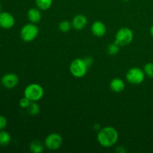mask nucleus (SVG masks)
Segmentation results:
<instances>
[{"instance_id":"f257e3e1","label":"nucleus","mask_w":153,"mask_h":153,"mask_svg":"<svg viewBox=\"0 0 153 153\" xmlns=\"http://www.w3.org/2000/svg\"><path fill=\"white\" fill-rule=\"evenodd\" d=\"M119 139L117 130L112 126H106L99 130L97 134V141L105 148H109L114 146Z\"/></svg>"},{"instance_id":"f03ea898","label":"nucleus","mask_w":153,"mask_h":153,"mask_svg":"<svg viewBox=\"0 0 153 153\" xmlns=\"http://www.w3.org/2000/svg\"><path fill=\"white\" fill-rule=\"evenodd\" d=\"M44 95V90L39 84L31 83L27 85L24 90V97L31 102H37L41 100Z\"/></svg>"},{"instance_id":"7ed1b4c3","label":"nucleus","mask_w":153,"mask_h":153,"mask_svg":"<svg viewBox=\"0 0 153 153\" xmlns=\"http://www.w3.org/2000/svg\"><path fill=\"white\" fill-rule=\"evenodd\" d=\"M134 38V33L131 28L128 27L121 28L117 31L114 41L120 46H126L132 42Z\"/></svg>"},{"instance_id":"20e7f679","label":"nucleus","mask_w":153,"mask_h":153,"mask_svg":"<svg viewBox=\"0 0 153 153\" xmlns=\"http://www.w3.org/2000/svg\"><path fill=\"white\" fill-rule=\"evenodd\" d=\"M39 34L38 27L35 25V23L25 24L22 27L20 30V37L23 41L29 43L33 41L37 38Z\"/></svg>"},{"instance_id":"39448f33","label":"nucleus","mask_w":153,"mask_h":153,"mask_svg":"<svg viewBox=\"0 0 153 153\" xmlns=\"http://www.w3.org/2000/svg\"><path fill=\"white\" fill-rule=\"evenodd\" d=\"M88 67L85 64L84 59L76 58L73 60L70 65V71L74 77L77 79L84 77L88 72Z\"/></svg>"},{"instance_id":"423d86ee","label":"nucleus","mask_w":153,"mask_h":153,"mask_svg":"<svg viewBox=\"0 0 153 153\" xmlns=\"http://www.w3.org/2000/svg\"><path fill=\"white\" fill-rule=\"evenodd\" d=\"M145 73L143 70L139 67H132L127 71L126 78L128 83L132 85H140L145 79Z\"/></svg>"},{"instance_id":"0eeeda50","label":"nucleus","mask_w":153,"mask_h":153,"mask_svg":"<svg viewBox=\"0 0 153 153\" xmlns=\"http://www.w3.org/2000/svg\"><path fill=\"white\" fill-rule=\"evenodd\" d=\"M63 138L58 133H51L45 138V146L49 150H57L61 146Z\"/></svg>"},{"instance_id":"6e6552de","label":"nucleus","mask_w":153,"mask_h":153,"mask_svg":"<svg viewBox=\"0 0 153 153\" xmlns=\"http://www.w3.org/2000/svg\"><path fill=\"white\" fill-rule=\"evenodd\" d=\"M15 25V18L10 13L7 11L0 12V28L10 29Z\"/></svg>"},{"instance_id":"1a4fd4ad","label":"nucleus","mask_w":153,"mask_h":153,"mask_svg":"<svg viewBox=\"0 0 153 153\" xmlns=\"http://www.w3.org/2000/svg\"><path fill=\"white\" fill-rule=\"evenodd\" d=\"M1 83L7 89H13L19 83V77L15 73H6L1 77Z\"/></svg>"},{"instance_id":"9d476101","label":"nucleus","mask_w":153,"mask_h":153,"mask_svg":"<svg viewBox=\"0 0 153 153\" xmlns=\"http://www.w3.org/2000/svg\"><path fill=\"white\" fill-rule=\"evenodd\" d=\"M72 26L74 29L80 31L84 29L88 24V19L83 14H78L72 20Z\"/></svg>"},{"instance_id":"9b49d317","label":"nucleus","mask_w":153,"mask_h":153,"mask_svg":"<svg viewBox=\"0 0 153 153\" xmlns=\"http://www.w3.org/2000/svg\"><path fill=\"white\" fill-rule=\"evenodd\" d=\"M91 31L94 35L97 37H103L106 34V25L101 21H96L91 25Z\"/></svg>"},{"instance_id":"f8f14e48","label":"nucleus","mask_w":153,"mask_h":153,"mask_svg":"<svg viewBox=\"0 0 153 153\" xmlns=\"http://www.w3.org/2000/svg\"><path fill=\"white\" fill-rule=\"evenodd\" d=\"M27 17H28V20L32 23H37L40 22L42 18L40 10L39 8H35V7L30 8L27 13Z\"/></svg>"},{"instance_id":"ddd939ff","label":"nucleus","mask_w":153,"mask_h":153,"mask_svg":"<svg viewBox=\"0 0 153 153\" xmlns=\"http://www.w3.org/2000/svg\"><path fill=\"white\" fill-rule=\"evenodd\" d=\"M110 88L113 92L120 93L125 89V82L120 78H115L111 81Z\"/></svg>"},{"instance_id":"4468645a","label":"nucleus","mask_w":153,"mask_h":153,"mask_svg":"<svg viewBox=\"0 0 153 153\" xmlns=\"http://www.w3.org/2000/svg\"><path fill=\"white\" fill-rule=\"evenodd\" d=\"M29 149L33 153H41L44 149V146L40 140H34L30 143Z\"/></svg>"},{"instance_id":"2eb2a0df","label":"nucleus","mask_w":153,"mask_h":153,"mask_svg":"<svg viewBox=\"0 0 153 153\" xmlns=\"http://www.w3.org/2000/svg\"><path fill=\"white\" fill-rule=\"evenodd\" d=\"M52 0H35L37 8L41 10H47L52 7Z\"/></svg>"},{"instance_id":"dca6fc26","label":"nucleus","mask_w":153,"mask_h":153,"mask_svg":"<svg viewBox=\"0 0 153 153\" xmlns=\"http://www.w3.org/2000/svg\"><path fill=\"white\" fill-rule=\"evenodd\" d=\"M11 137L7 131L0 130V146H7L10 143Z\"/></svg>"},{"instance_id":"f3484780","label":"nucleus","mask_w":153,"mask_h":153,"mask_svg":"<svg viewBox=\"0 0 153 153\" xmlns=\"http://www.w3.org/2000/svg\"><path fill=\"white\" fill-rule=\"evenodd\" d=\"M27 111H28V113L31 116H37L40 114V108L37 102H31L30 105L27 108Z\"/></svg>"},{"instance_id":"a211bd4d","label":"nucleus","mask_w":153,"mask_h":153,"mask_svg":"<svg viewBox=\"0 0 153 153\" xmlns=\"http://www.w3.org/2000/svg\"><path fill=\"white\" fill-rule=\"evenodd\" d=\"M73 28L72 26V22L69 20H62L58 25V28L61 32L67 33L70 31V29Z\"/></svg>"},{"instance_id":"6ab92c4d","label":"nucleus","mask_w":153,"mask_h":153,"mask_svg":"<svg viewBox=\"0 0 153 153\" xmlns=\"http://www.w3.org/2000/svg\"><path fill=\"white\" fill-rule=\"evenodd\" d=\"M120 46L116 43V42H114V43H110L107 46V52L108 54H109L110 55H115L119 52L120 51Z\"/></svg>"},{"instance_id":"aec40b11","label":"nucleus","mask_w":153,"mask_h":153,"mask_svg":"<svg viewBox=\"0 0 153 153\" xmlns=\"http://www.w3.org/2000/svg\"><path fill=\"white\" fill-rule=\"evenodd\" d=\"M143 71L145 75H146L148 77L153 79V63L149 62L145 64L143 67Z\"/></svg>"},{"instance_id":"412c9836","label":"nucleus","mask_w":153,"mask_h":153,"mask_svg":"<svg viewBox=\"0 0 153 153\" xmlns=\"http://www.w3.org/2000/svg\"><path fill=\"white\" fill-rule=\"evenodd\" d=\"M31 102L30 101L28 98H26L25 97H24L23 98H22L20 100H19V106H20V108H22L27 109L28 108V106L30 105V104H31Z\"/></svg>"},{"instance_id":"4be33fe9","label":"nucleus","mask_w":153,"mask_h":153,"mask_svg":"<svg viewBox=\"0 0 153 153\" xmlns=\"http://www.w3.org/2000/svg\"><path fill=\"white\" fill-rule=\"evenodd\" d=\"M7 119L2 115H0V130H3L7 126Z\"/></svg>"},{"instance_id":"5701e85b","label":"nucleus","mask_w":153,"mask_h":153,"mask_svg":"<svg viewBox=\"0 0 153 153\" xmlns=\"http://www.w3.org/2000/svg\"><path fill=\"white\" fill-rule=\"evenodd\" d=\"M83 59L84 61H85L86 65L88 66V67L92 66L93 63H94V59H93V58H91V57H85V58H83Z\"/></svg>"},{"instance_id":"b1692460","label":"nucleus","mask_w":153,"mask_h":153,"mask_svg":"<svg viewBox=\"0 0 153 153\" xmlns=\"http://www.w3.org/2000/svg\"><path fill=\"white\" fill-rule=\"evenodd\" d=\"M116 152H119V153H125L127 152V150L126 149L125 146H119L116 148Z\"/></svg>"},{"instance_id":"393cba45","label":"nucleus","mask_w":153,"mask_h":153,"mask_svg":"<svg viewBox=\"0 0 153 153\" xmlns=\"http://www.w3.org/2000/svg\"><path fill=\"white\" fill-rule=\"evenodd\" d=\"M149 32H150L151 36H152V37H153V25H152V26H151L150 29H149Z\"/></svg>"},{"instance_id":"a878e982","label":"nucleus","mask_w":153,"mask_h":153,"mask_svg":"<svg viewBox=\"0 0 153 153\" xmlns=\"http://www.w3.org/2000/svg\"><path fill=\"white\" fill-rule=\"evenodd\" d=\"M1 4L0 3V12H1Z\"/></svg>"},{"instance_id":"bb28decb","label":"nucleus","mask_w":153,"mask_h":153,"mask_svg":"<svg viewBox=\"0 0 153 153\" xmlns=\"http://www.w3.org/2000/svg\"><path fill=\"white\" fill-rule=\"evenodd\" d=\"M123 1H130V0H123Z\"/></svg>"}]
</instances>
